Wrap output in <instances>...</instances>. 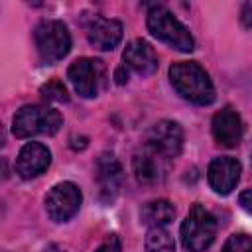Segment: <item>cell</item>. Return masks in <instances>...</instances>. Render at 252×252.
<instances>
[{"instance_id": "19", "label": "cell", "mask_w": 252, "mask_h": 252, "mask_svg": "<svg viewBox=\"0 0 252 252\" xmlns=\"http://www.w3.org/2000/svg\"><path fill=\"white\" fill-rule=\"evenodd\" d=\"M222 252H252V236L246 232H236L228 236L222 246Z\"/></svg>"}, {"instance_id": "11", "label": "cell", "mask_w": 252, "mask_h": 252, "mask_svg": "<svg viewBox=\"0 0 252 252\" xmlns=\"http://www.w3.org/2000/svg\"><path fill=\"white\" fill-rule=\"evenodd\" d=\"M51 163V152L39 142H28L16 159V173L22 179H32L41 175Z\"/></svg>"}, {"instance_id": "24", "label": "cell", "mask_w": 252, "mask_h": 252, "mask_svg": "<svg viewBox=\"0 0 252 252\" xmlns=\"http://www.w3.org/2000/svg\"><path fill=\"white\" fill-rule=\"evenodd\" d=\"M45 252H65L61 246H57V244H49L47 248H45Z\"/></svg>"}, {"instance_id": "14", "label": "cell", "mask_w": 252, "mask_h": 252, "mask_svg": "<svg viewBox=\"0 0 252 252\" xmlns=\"http://www.w3.org/2000/svg\"><path fill=\"white\" fill-rule=\"evenodd\" d=\"M122 24L110 18H94L87 28V37L93 47L100 51H112L122 39Z\"/></svg>"}, {"instance_id": "4", "label": "cell", "mask_w": 252, "mask_h": 252, "mask_svg": "<svg viewBox=\"0 0 252 252\" xmlns=\"http://www.w3.org/2000/svg\"><path fill=\"white\" fill-rule=\"evenodd\" d=\"M33 43L41 63L51 65L61 61L71 49V33L59 20H43L33 30Z\"/></svg>"}, {"instance_id": "3", "label": "cell", "mask_w": 252, "mask_h": 252, "mask_svg": "<svg viewBox=\"0 0 252 252\" xmlns=\"http://www.w3.org/2000/svg\"><path fill=\"white\" fill-rule=\"evenodd\" d=\"M63 124L59 110L43 104H26L22 106L12 120V132L16 138H30L35 134H55Z\"/></svg>"}, {"instance_id": "18", "label": "cell", "mask_w": 252, "mask_h": 252, "mask_svg": "<svg viewBox=\"0 0 252 252\" xmlns=\"http://www.w3.org/2000/svg\"><path fill=\"white\" fill-rule=\"evenodd\" d=\"M39 93H41L43 98L53 100V102H67V100H69V93H67L65 85H63L59 79H51V81H47L45 85H41Z\"/></svg>"}, {"instance_id": "2", "label": "cell", "mask_w": 252, "mask_h": 252, "mask_svg": "<svg viewBox=\"0 0 252 252\" xmlns=\"http://www.w3.org/2000/svg\"><path fill=\"white\" fill-rule=\"evenodd\" d=\"M146 24H148V30L150 33L163 41L165 45L177 49V51H183V53H189L195 49V41H193V35L189 33V30L161 4H156L150 8L148 12V18H146Z\"/></svg>"}, {"instance_id": "13", "label": "cell", "mask_w": 252, "mask_h": 252, "mask_svg": "<svg viewBox=\"0 0 252 252\" xmlns=\"http://www.w3.org/2000/svg\"><path fill=\"white\" fill-rule=\"evenodd\" d=\"M122 179L124 175H122V165L118 163V159L108 152L100 154L96 159V181L100 189V199L112 201L118 195Z\"/></svg>"}, {"instance_id": "23", "label": "cell", "mask_w": 252, "mask_h": 252, "mask_svg": "<svg viewBox=\"0 0 252 252\" xmlns=\"http://www.w3.org/2000/svg\"><path fill=\"white\" fill-rule=\"evenodd\" d=\"M114 79H116V83H118V85H124V83L128 81V73H126V67H120V69H116V75H114Z\"/></svg>"}, {"instance_id": "22", "label": "cell", "mask_w": 252, "mask_h": 252, "mask_svg": "<svg viewBox=\"0 0 252 252\" xmlns=\"http://www.w3.org/2000/svg\"><path fill=\"white\" fill-rule=\"evenodd\" d=\"M238 205H240L248 215H252V187H248V189H244V191L240 193Z\"/></svg>"}, {"instance_id": "21", "label": "cell", "mask_w": 252, "mask_h": 252, "mask_svg": "<svg viewBox=\"0 0 252 252\" xmlns=\"http://www.w3.org/2000/svg\"><path fill=\"white\" fill-rule=\"evenodd\" d=\"M240 24L244 28H252V2H244L240 8Z\"/></svg>"}, {"instance_id": "6", "label": "cell", "mask_w": 252, "mask_h": 252, "mask_svg": "<svg viewBox=\"0 0 252 252\" xmlns=\"http://www.w3.org/2000/svg\"><path fill=\"white\" fill-rule=\"evenodd\" d=\"M67 79L71 81L75 93L83 98H94L104 81V65L98 59L81 57L75 59L67 69Z\"/></svg>"}, {"instance_id": "8", "label": "cell", "mask_w": 252, "mask_h": 252, "mask_svg": "<svg viewBox=\"0 0 252 252\" xmlns=\"http://www.w3.org/2000/svg\"><path fill=\"white\" fill-rule=\"evenodd\" d=\"M81 201H83L81 189L71 181H61L53 185L45 197L47 217L53 222H65L79 211Z\"/></svg>"}, {"instance_id": "7", "label": "cell", "mask_w": 252, "mask_h": 252, "mask_svg": "<svg viewBox=\"0 0 252 252\" xmlns=\"http://www.w3.org/2000/svg\"><path fill=\"white\" fill-rule=\"evenodd\" d=\"M146 148L159 156L161 159H171L181 154L183 130L173 120H159L154 124L146 136Z\"/></svg>"}, {"instance_id": "20", "label": "cell", "mask_w": 252, "mask_h": 252, "mask_svg": "<svg viewBox=\"0 0 252 252\" xmlns=\"http://www.w3.org/2000/svg\"><path fill=\"white\" fill-rule=\"evenodd\" d=\"M94 252H122V246H120V240L116 234H110Z\"/></svg>"}, {"instance_id": "1", "label": "cell", "mask_w": 252, "mask_h": 252, "mask_svg": "<svg viewBox=\"0 0 252 252\" xmlns=\"http://www.w3.org/2000/svg\"><path fill=\"white\" fill-rule=\"evenodd\" d=\"M169 83L175 93L199 106L215 100V87L209 73L195 61H177L169 67Z\"/></svg>"}, {"instance_id": "12", "label": "cell", "mask_w": 252, "mask_h": 252, "mask_svg": "<svg viewBox=\"0 0 252 252\" xmlns=\"http://www.w3.org/2000/svg\"><path fill=\"white\" fill-rule=\"evenodd\" d=\"M122 59H124V67H130L134 73L142 75V77H150L158 71V53L154 51V47L146 41V39H132L124 53H122Z\"/></svg>"}, {"instance_id": "17", "label": "cell", "mask_w": 252, "mask_h": 252, "mask_svg": "<svg viewBox=\"0 0 252 252\" xmlns=\"http://www.w3.org/2000/svg\"><path fill=\"white\" fill-rule=\"evenodd\" d=\"M148 252H175L173 236L163 226H152L146 234Z\"/></svg>"}, {"instance_id": "10", "label": "cell", "mask_w": 252, "mask_h": 252, "mask_svg": "<svg viewBox=\"0 0 252 252\" xmlns=\"http://www.w3.org/2000/svg\"><path fill=\"white\" fill-rule=\"evenodd\" d=\"M211 130H213V138L217 140V144H220L224 148H236L238 142H240V138H242V120H240V114L232 106L220 108L213 116Z\"/></svg>"}, {"instance_id": "9", "label": "cell", "mask_w": 252, "mask_h": 252, "mask_svg": "<svg viewBox=\"0 0 252 252\" xmlns=\"http://www.w3.org/2000/svg\"><path fill=\"white\" fill-rule=\"evenodd\" d=\"M240 169H242L240 161L230 156L215 158L207 169V179L211 189L219 195H228L240 179Z\"/></svg>"}, {"instance_id": "16", "label": "cell", "mask_w": 252, "mask_h": 252, "mask_svg": "<svg viewBox=\"0 0 252 252\" xmlns=\"http://www.w3.org/2000/svg\"><path fill=\"white\" fill-rule=\"evenodd\" d=\"M175 217V209L169 201L165 199H156V201H150L142 207L140 211V220L144 224H148L150 228L152 226H165L167 222H171Z\"/></svg>"}, {"instance_id": "5", "label": "cell", "mask_w": 252, "mask_h": 252, "mask_svg": "<svg viewBox=\"0 0 252 252\" xmlns=\"http://www.w3.org/2000/svg\"><path fill=\"white\" fill-rule=\"evenodd\" d=\"M217 234L215 217L199 203H195L181 222V242L187 252H205Z\"/></svg>"}, {"instance_id": "15", "label": "cell", "mask_w": 252, "mask_h": 252, "mask_svg": "<svg viewBox=\"0 0 252 252\" xmlns=\"http://www.w3.org/2000/svg\"><path fill=\"white\" fill-rule=\"evenodd\" d=\"M161 158L156 156L146 148V152H138L132 158V173L138 183L142 185H154L161 179Z\"/></svg>"}]
</instances>
